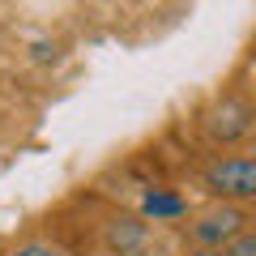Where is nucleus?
Segmentation results:
<instances>
[{
  "label": "nucleus",
  "instance_id": "obj_5",
  "mask_svg": "<svg viewBox=\"0 0 256 256\" xmlns=\"http://www.w3.org/2000/svg\"><path fill=\"white\" fill-rule=\"evenodd\" d=\"M141 214L154 222H166V218H184L188 214V201H184L180 192H166V188H154L141 196Z\"/></svg>",
  "mask_w": 256,
  "mask_h": 256
},
{
  "label": "nucleus",
  "instance_id": "obj_1",
  "mask_svg": "<svg viewBox=\"0 0 256 256\" xmlns=\"http://www.w3.org/2000/svg\"><path fill=\"white\" fill-rule=\"evenodd\" d=\"M201 184L222 201H256V158H218L201 171Z\"/></svg>",
  "mask_w": 256,
  "mask_h": 256
},
{
  "label": "nucleus",
  "instance_id": "obj_8",
  "mask_svg": "<svg viewBox=\"0 0 256 256\" xmlns=\"http://www.w3.org/2000/svg\"><path fill=\"white\" fill-rule=\"evenodd\" d=\"M184 256H226L222 248H192V252H184Z\"/></svg>",
  "mask_w": 256,
  "mask_h": 256
},
{
  "label": "nucleus",
  "instance_id": "obj_6",
  "mask_svg": "<svg viewBox=\"0 0 256 256\" xmlns=\"http://www.w3.org/2000/svg\"><path fill=\"white\" fill-rule=\"evenodd\" d=\"M226 256H256V230H244V235L226 248Z\"/></svg>",
  "mask_w": 256,
  "mask_h": 256
},
{
  "label": "nucleus",
  "instance_id": "obj_4",
  "mask_svg": "<svg viewBox=\"0 0 256 256\" xmlns=\"http://www.w3.org/2000/svg\"><path fill=\"white\" fill-rule=\"evenodd\" d=\"M102 239H107V248L116 256H141V252H146L150 230H146V222H137V218H111Z\"/></svg>",
  "mask_w": 256,
  "mask_h": 256
},
{
  "label": "nucleus",
  "instance_id": "obj_2",
  "mask_svg": "<svg viewBox=\"0 0 256 256\" xmlns=\"http://www.w3.org/2000/svg\"><path fill=\"white\" fill-rule=\"evenodd\" d=\"M244 210H235V205H214V210H205L201 218L192 222V239L201 248H222V244H235L239 235H244Z\"/></svg>",
  "mask_w": 256,
  "mask_h": 256
},
{
  "label": "nucleus",
  "instance_id": "obj_3",
  "mask_svg": "<svg viewBox=\"0 0 256 256\" xmlns=\"http://www.w3.org/2000/svg\"><path fill=\"white\" fill-rule=\"evenodd\" d=\"M256 124V111L248 107L244 98H235V94H226L222 102H214L210 116H205V128H210V137L214 141H239L248 137Z\"/></svg>",
  "mask_w": 256,
  "mask_h": 256
},
{
  "label": "nucleus",
  "instance_id": "obj_7",
  "mask_svg": "<svg viewBox=\"0 0 256 256\" xmlns=\"http://www.w3.org/2000/svg\"><path fill=\"white\" fill-rule=\"evenodd\" d=\"M9 256H64V252L52 248V244H22V248H13Z\"/></svg>",
  "mask_w": 256,
  "mask_h": 256
}]
</instances>
